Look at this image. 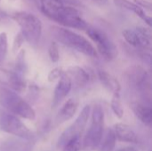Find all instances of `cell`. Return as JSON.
Listing matches in <instances>:
<instances>
[{
    "instance_id": "obj_1",
    "label": "cell",
    "mask_w": 152,
    "mask_h": 151,
    "mask_svg": "<svg viewBox=\"0 0 152 151\" xmlns=\"http://www.w3.org/2000/svg\"><path fill=\"white\" fill-rule=\"evenodd\" d=\"M40 10L47 18L63 27L79 30L86 29L89 27L82 18L80 12L74 6L66 5L54 0H40Z\"/></svg>"
},
{
    "instance_id": "obj_2",
    "label": "cell",
    "mask_w": 152,
    "mask_h": 151,
    "mask_svg": "<svg viewBox=\"0 0 152 151\" xmlns=\"http://www.w3.org/2000/svg\"><path fill=\"white\" fill-rule=\"evenodd\" d=\"M50 31L56 42L76 50L86 56L93 58L98 57V53L95 47L85 36L70 29L59 26H51Z\"/></svg>"
},
{
    "instance_id": "obj_3",
    "label": "cell",
    "mask_w": 152,
    "mask_h": 151,
    "mask_svg": "<svg viewBox=\"0 0 152 151\" xmlns=\"http://www.w3.org/2000/svg\"><path fill=\"white\" fill-rule=\"evenodd\" d=\"M0 106L17 117L28 120L36 118V112L31 105L17 92L0 85Z\"/></svg>"
},
{
    "instance_id": "obj_4",
    "label": "cell",
    "mask_w": 152,
    "mask_h": 151,
    "mask_svg": "<svg viewBox=\"0 0 152 151\" xmlns=\"http://www.w3.org/2000/svg\"><path fill=\"white\" fill-rule=\"evenodd\" d=\"M12 19L20 26L25 41L36 47L40 41L43 29L42 22L38 17L28 12L19 11L12 14Z\"/></svg>"
},
{
    "instance_id": "obj_5",
    "label": "cell",
    "mask_w": 152,
    "mask_h": 151,
    "mask_svg": "<svg viewBox=\"0 0 152 151\" xmlns=\"http://www.w3.org/2000/svg\"><path fill=\"white\" fill-rule=\"evenodd\" d=\"M104 129V111L100 104H95L92 110V121L89 130L85 135L82 148L84 151L97 150L102 141Z\"/></svg>"
},
{
    "instance_id": "obj_6",
    "label": "cell",
    "mask_w": 152,
    "mask_h": 151,
    "mask_svg": "<svg viewBox=\"0 0 152 151\" xmlns=\"http://www.w3.org/2000/svg\"><path fill=\"white\" fill-rule=\"evenodd\" d=\"M0 130L29 142H35L36 136L14 114L0 107Z\"/></svg>"
},
{
    "instance_id": "obj_7",
    "label": "cell",
    "mask_w": 152,
    "mask_h": 151,
    "mask_svg": "<svg viewBox=\"0 0 152 151\" xmlns=\"http://www.w3.org/2000/svg\"><path fill=\"white\" fill-rule=\"evenodd\" d=\"M86 34L96 44V51L106 61H111L118 56V48L110 37L102 29L88 27Z\"/></svg>"
},
{
    "instance_id": "obj_8",
    "label": "cell",
    "mask_w": 152,
    "mask_h": 151,
    "mask_svg": "<svg viewBox=\"0 0 152 151\" xmlns=\"http://www.w3.org/2000/svg\"><path fill=\"white\" fill-rule=\"evenodd\" d=\"M91 113V106L90 105H86L81 112L79 113L78 117H77V119L75 120V122L70 125L60 136V138L58 139L57 142V147L62 148L69 140L73 139V138H77V137H81L86 126L87 125L88 119H89V116Z\"/></svg>"
},
{
    "instance_id": "obj_9",
    "label": "cell",
    "mask_w": 152,
    "mask_h": 151,
    "mask_svg": "<svg viewBox=\"0 0 152 151\" xmlns=\"http://www.w3.org/2000/svg\"><path fill=\"white\" fill-rule=\"evenodd\" d=\"M126 77L128 83L137 91L146 94L150 90V78L146 69L138 65L131 66L126 71Z\"/></svg>"
},
{
    "instance_id": "obj_10",
    "label": "cell",
    "mask_w": 152,
    "mask_h": 151,
    "mask_svg": "<svg viewBox=\"0 0 152 151\" xmlns=\"http://www.w3.org/2000/svg\"><path fill=\"white\" fill-rule=\"evenodd\" d=\"M122 35L126 41L132 46L146 49L151 46V32L143 27H136L134 29L126 28Z\"/></svg>"
},
{
    "instance_id": "obj_11",
    "label": "cell",
    "mask_w": 152,
    "mask_h": 151,
    "mask_svg": "<svg viewBox=\"0 0 152 151\" xmlns=\"http://www.w3.org/2000/svg\"><path fill=\"white\" fill-rule=\"evenodd\" d=\"M0 85L14 90L17 93H22L26 89L24 77L15 71H10L0 67Z\"/></svg>"
},
{
    "instance_id": "obj_12",
    "label": "cell",
    "mask_w": 152,
    "mask_h": 151,
    "mask_svg": "<svg viewBox=\"0 0 152 151\" xmlns=\"http://www.w3.org/2000/svg\"><path fill=\"white\" fill-rule=\"evenodd\" d=\"M72 88V82L69 78V77L67 75L66 72H64L61 77L59 78V81L54 88L53 91V96L52 100V109H56L62 101L69 95Z\"/></svg>"
},
{
    "instance_id": "obj_13",
    "label": "cell",
    "mask_w": 152,
    "mask_h": 151,
    "mask_svg": "<svg viewBox=\"0 0 152 151\" xmlns=\"http://www.w3.org/2000/svg\"><path fill=\"white\" fill-rule=\"evenodd\" d=\"M78 101L76 98L69 99L61 108L54 118V125H60L74 117L78 108Z\"/></svg>"
},
{
    "instance_id": "obj_14",
    "label": "cell",
    "mask_w": 152,
    "mask_h": 151,
    "mask_svg": "<svg viewBox=\"0 0 152 151\" xmlns=\"http://www.w3.org/2000/svg\"><path fill=\"white\" fill-rule=\"evenodd\" d=\"M131 109L135 117L145 125H151V107L150 103L134 101L131 103Z\"/></svg>"
},
{
    "instance_id": "obj_15",
    "label": "cell",
    "mask_w": 152,
    "mask_h": 151,
    "mask_svg": "<svg viewBox=\"0 0 152 151\" xmlns=\"http://www.w3.org/2000/svg\"><path fill=\"white\" fill-rule=\"evenodd\" d=\"M113 2L117 6H118L120 8H123L125 10L133 12L134 14L139 16L148 26L151 27V17L147 15L145 13V11L142 8H141L138 4H136L134 2H132V1H129V0H113Z\"/></svg>"
},
{
    "instance_id": "obj_16",
    "label": "cell",
    "mask_w": 152,
    "mask_h": 151,
    "mask_svg": "<svg viewBox=\"0 0 152 151\" xmlns=\"http://www.w3.org/2000/svg\"><path fill=\"white\" fill-rule=\"evenodd\" d=\"M66 73L69 77L72 84L74 83L77 87H84L90 81V74L79 66L69 67Z\"/></svg>"
},
{
    "instance_id": "obj_17",
    "label": "cell",
    "mask_w": 152,
    "mask_h": 151,
    "mask_svg": "<svg viewBox=\"0 0 152 151\" xmlns=\"http://www.w3.org/2000/svg\"><path fill=\"white\" fill-rule=\"evenodd\" d=\"M114 133L116 135V138L119 140L120 142H129V143H137L138 142V137L134 131L128 126L127 125L118 123L114 125Z\"/></svg>"
},
{
    "instance_id": "obj_18",
    "label": "cell",
    "mask_w": 152,
    "mask_h": 151,
    "mask_svg": "<svg viewBox=\"0 0 152 151\" xmlns=\"http://www.w3.org/2000/svg\"><path fill=\"white\" fill-rule=\"evenodd\" d=\"M98 77L102 85L108 91L111 92L112 93H120L121 85L117 79V77H115L113 75L110 74L105 70H98Z\"/></svg>"
},
{
    "instance_id": "obj_19",
    "label": "cell",
    "mask_w": 152,
    "mask_h": 151,
    "mask_svg": "<svg viewBox=\"0 0 152 151\" xmlns=\"http://www.w3.org/2000/svg\"><path fill=\"white\" fill-rule=\"evenodd\" d=\"M34 142H29L21 138L9 139L0 145V151H23Z\"/></svg>"
},
{
    "instance_id": "obj_20",
    "label": "cell",
    "mask_w": 152,
    "mask_h": 151,
    "mask_svg": "<svg viewBox=\"0 0 152 151\" xmlns=\"http://www.w3.org/2000/svg\"><path fill=\"white\" fill-rule=\"evenodd\" d=\"M117 138L112 128L108 129L103 142L102 141L99 146V151H113L116 146Z\"/></svg>"
},
{
    "instance_id": "obj_21",
    "label": "cell",
    "mask_w": 152,
    "mask_h": 151,
    "mask_svg": "<svg viewBox=\"0 0 152 151\" xmlns=\"http://www.w3.org/2000/svg\"><path fill=\"white\" fill-rule=\"evenodd\" d=\"M15 67H14V71L18 73L19 75L24 77L28 70V66L26 62V52L24 49L19 50L16 59H15Z\"/></svg>"
},
{
    "instance_id": "obj_22",
    "label": "cell",
    "mask_w": 152,
    "mask_h": 151,
    "mask_svg": "<svg viewBox=\"0 0 152 151\" xmlns=\"http://www.w3.org/2000/svg\"><path fill=\"white\" fill-rule=\"evenodd\" d=\"M110 107H111V109H112L113 113L118 118L123 117V116H124V109H123L121 99H120V93H113L111 102H110Z\"/></svg>"
},
{
    "instance_id": "obj_23",
    "label": "cell",
    "mask_w": 152,
    "mask_h": 151,
    "mask_svg": "<svg viewBox=\"0 0 152 151\" xmlns=\"http://www.w3.org/2000/svg\"><path fill=\"white\" fill-rule=\"evenodd\" d=\"M8 51V37L5 32L0 33V63H2Z\"/></svg>"
},
{
    "instance_id": "obj_24",
    "label": "cell",
    "mask_w": 152,
    "mask_h": 151,
    "mask_svg": "<svg viewBox=\"0 0 152 151\" xmlns=\"http://www.w3.org/2000/svg\"><path fill=\"white\" fill-rule=\"evenodd\" d=\"M48 55L53 62H58L60 60V47L58 44V42L53 41L48 48Z\"/></svg>"
},
{
    "instance_id": "obj_25",
    "label": "cell",
    "mask_w": 152,
    "mask_h": 151,
    "mask_svg": "<svg viewBox=\"0 0 152 151\" xmlns=\"http://www.w3.org/2000/svg\"><path fill=\"white\" fill-rule=\"evenodd\" d=\"M81 137H77L69 140L63 147L61 151H79L81 150Z\"/></svg>"
},
{
    "instance_id": "obj_26",
    "label": "cell",
    "mask_w": 152,
    "mask_h": 151,
    "mask_svg": "<svg viewBox=\"0 0 152 151\" xmlns=\"http://www.w3.org/2000/svg\"><path fill=\"white\" fill-rule=\"evenodd\" d=\"M24 42H25V38H24L23 35L21 34V32L20 31L14 36V39H13V42H12V52L13 53L19 52V50L20 49V47L22 46Z\"/></svg>"
},
{
    "instance_id": "obj_27",
    "label": "cell",
    "mask_w": 152,
    "mask_h": 151,
    "mask_svg": "<svg viewBox=\"0 0 152 151\" xmlns=\"http://www.w3.org/2000/svg\"><path fill=\"white\" fill-rule=\"evenodd\" d=\"M63 73H64V71H63V69L61 67L54 68L53 69H52L49 72V74L47 76V79H48L49 82H53L56 79H59Z\"/></svg>"
},
{
    "instance_id": "obj_28",
    "label": "cell",
    "mask_w": 152,
    "mask_h": 151,
    "mask_svg": "<svg viewBox=\"0 0 152 151\" xmlns=\"http://www.w3.org/2000/svg\"><path fill=\"white\" fill-rule=\"evenodd\" d=\"M134 1L136 4H138L143 10L145 9L148 11H151L152 4L150 1H147V0H134Z\"/></svg>"
},
{
    "instance_id": "obj_29",
    "label": "cell",
    "mask_w": 152,
    "mask_h": 151,
    "mask_svg": "<svg viewBox=\"0 0 152 151\" xmlns=\"http://www.w3.org/2000/svg\"><path fill=\"white\" fill-rule=\"evenodd\" d=\"M56 2H59L61 4H66V5H70V6H74V7H77V6H80L82 4L78 1V0H54Z\"/></svg>"
},
{
    "instance_id": "obj_30",
    "label": "cell",
    "mask_w": 152,
    "mask_h": 151,
    "mask_svg": "<svg viewBox=\"0 0 152 151\" xmlns=\"http://www.w3.org/2000/svg\"><path fill=\"white\" fill-rule=\"evenodd\" d=\"M118 151H138L134 147H126V148H122Z\"/></svg>"
},
{
    "instance_id": "obj_31",
    "label": "cell",
    "mask_w": 152,
    "mask_h": 151,
    "mask_svg": "<svg viewBox=\"0 0 152 151\" xmlns=\"http://www.w3.org/2000/svg\"><path fill=\"white\" fill-rule=\"evenodd\" d=\"M6 17H7L6 14H5L4 12H3L2 11H0V21H1V20H4Z\"/></svg>"
},
{
    "instance_id": "obj_32",
    "label": "cell",
    "mask_w": 152,
    "mask_h": 151,
    "mask_svg": "<svg viewBox=\"0 0 152 151\" xmlns=\"http://www.w3.org/2000/svg\"><path fill=\"white\" fill-rule=\"evenodd\" d=\"M32 149H33V144H31L28 147H27L23 151H32Z\"/></svg>"
},
{
    "instance_id": "obj_33",
    "label": "cell",
    "mask_w": 152,
    "mask_h": 151,
    "mask_svg": "<svg viewBox=\"0 0 152 151\" xmlns=\"http://www.w3.org/2000/svg\"><path fill=\"white\" fill-rule=\"evenodd\" d=\"M94 1H96L98 3H102V4H105L108 2V0H94Z\"/></svg>"
},
{
    "instance_id": "obj_34",
    "label": "cell",
    "mask_w": 152,
    "mask_h": 151,
    "mask_svg": "<svg viewBox=\"0 0 152 151\" xmlns=\"http://www.w3.org/2000/svg\"><path fill=\"white\" fill-rule=\"evenodd\" d=\"M12 1H14V0H12Z\"/></svg>"
}]
</instances>
